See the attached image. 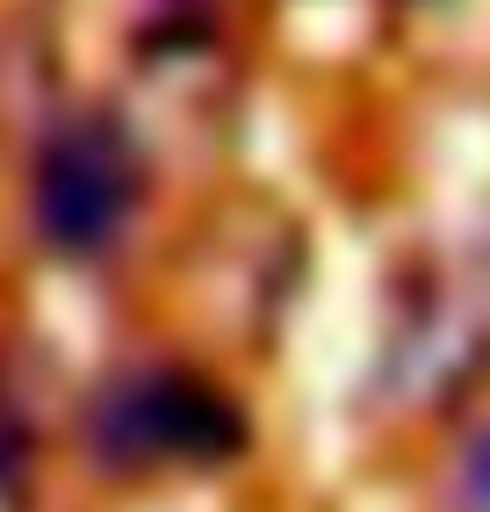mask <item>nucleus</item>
Instances as JSON below:
<instances>
[{
  "label": "nucleus",
  "mask_w": 490,
  "mask_h": 512,
  "mask_svg": "<svg viewBox=\"0 0 490 512\" xmlns=\"http://www.w3.org/2000/svg\"><path fill=\"white\" fill-rule=\"evenodd\" d=\"M137 426H145V440H166V448H188V455H217L238 440L231 412L217 397H202L195 383H159L145 390V404H137Z\"/></svg>",
  "instance_id": "nucleus-2"
},
{
  "label": "nucleus",
  "mask_w": 490,
  "mask_h": 512,
  "mask_svg": "<svg viewBox=\"0 0 490 512\" xmlns=\"http://www.w3.org/2000/svg\"><path fill=\"white\" fill-rule=\"evenodd\" d=\"M130 202V166L109 138H73L44 159V188H37V210H44V231L58 246H101L116 231Z\"/></svg>",
  "instance_id": "nucleus-1"
}]
</instances>
